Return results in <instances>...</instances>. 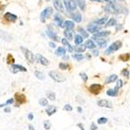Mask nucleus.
Segmentation results:
<instances>
[{
  "instance_id": "f257e3e1",
  "label": "nucleus",
  "mask_w": 130,
  "mask_h": 130,
  "mask_svg": "<svg viewBox=\"0 0 130 130\" xmlns=\"http://www.w3.org/2000/svg\"><path fill=\"white\" fill-rule=\"evenodd\" d=\"M122 6L119 5H117L116 3L114 4H108L104 7V10L108 14H120L123 10H122Z\"/></svg>"
},
{
  "instance_id": "f03ea898",
  "label": "nucleus",
  "mask_w": 130,
  "mask_h": 130,
  "mask_svg": "<svg viewBox=\"0 0 130 130\" xmlns=\"http://www.w3.org/2000/svg\"><path fill=\"white\" fill-rule=\"evenodd\" d=\"M48 76H50L54 81H56V82H57V83H63L66 81V76H64L62 74L58 73L57 71H55V70L50 71V72L48 73Z\"/></svg>"
},
{
  "instance_id": "7ed1b4c3",
  "label": "nucleus",
  "mask_w": 130,
  "mask_h": 130,
  "mask_svg": "<svg viewBox=\"0 0 130 130\" xmlns=\"http://www.w3.org/2000/svg\"><path fill=\"white\" fill-rule=\"evenodd\" d=\"M122 47V42L121 41H116L114 43H112L111 46H109V47L106 50L105 54L106 55H110V54H113L114 52L116 51L119 50Z\"/></svg>"
},
{
  "instance_id": "20e7f679",
  "label": "nucleus",
  "mask_w": 130,
  "mask_h": 130,
  "mask_svg": "<svg viewBox=\"0 0 130 130\" xmlns=\"http://www.w3.org/2000/svg\"><path fill=\"white\" fill-rule=\"evenodd\" d=\"M20 50L22 51L25 59L28 61L29 63H34L35 62V56H34V54L32 53L31 51L28 50L26 47H20Z\"/></svg>"
},
{
  "instance_id": "39448f33",
  "label": "nucleus",
  "mask_w": 130,
  "mask_h": 130,
  "mask_svg": "<svg viewBox=\"0 0 130 130\" xmlns=\"http://www.w3.org/2000/svg\"><path fill=\"white\" fill-rule=\"evenodd\" d=\"M64 6L66 7L67 12L72 13L76 9V2L75 0H64Z\"/></svg>"
},
{
  "instance_id": "423d86ee",
  "label": "nucleus",
  "mask_w": 130,
  "mask_h": 130,
  "mask_svg": "<svg viewBox=\"0 0 130 130\" xmlns=\"http://www.w3.org/2000/svg\"><path fill=\"white\" fill-rule=\"evenodd\" d=\"M52 14H53V8L50 6L46 7L40 14V19H41L42 22H46V20L49 18Z\"/></svg>"
},
{
  "instance_id": "0eeeda50",
  "label": "nucleus",
  "mask_w": 130,
  "mask_h": 130,
  "mask_svg": "<svg viewBox=\"0 0 130 130\" xmlns=\"http://www.w3.org/2000/svg\"><path fill=\"white\" fill-rule=\"evenodd\" d=\"M14 99L16 100V104H17V106L26 103V96L24 94H21V93H16L15 94V98Z\"/></svg>"
},
{
  "instance_id": "6e6552de",
  "label": "nucleus",
  "mask_w": 130,
  "mask_h": 130,
  "mask_svg": "<svg viewBox=\"0 0 130 130\" xmlns=\"http://www.w3.org/2000/svg\"><path fill=\"white\" fill-rule=\"evenodd\" d=\"M10 72L13 74H16L18 72H26V68L23 67L21 65H17V64H12L10 67Z\"/></svg>"
},
{
  "instance_id": "1a4fd4ad",
  "label": "nucleus",
  "mask_w": 130,
  "mask_h": 130,
  "mask_svg": "<svg viewBox=\"0 0 130 130\" xmlns=\"http://www.w3.org/2000/svg\"><path fill=\"white\" fill-rule=\"evenodd\" d=\"M35 60H36L37 62L41 64L42 66H46V67H47L48 65H49V60H48L47 57H43L42 55L40 54H37L35 56Z\"/></svg>"
},
{
  "instance_id": "9d476101",
  "label": "nucleus",
  "mask_w": 130,
  "mask_h": 130,
  "mask_svg": "<svg viewBox=\"0 0 130 130\" xmlns=\"http://www.w3.org/2000/svg\"><path fill=\"white\" fill-rule=\"evenodd\" d=\"M97 106L100 107H106V108H112L113 104L107 99H100L97 101Z\"/></svg>"
},
{
  "instance_id": "9b49d317",
  "label": "nucleus",
  "mask_w": 130,
  "mask_h": 130,
  "mask_svg": "<svg viewBox=\"0 0 130 130\" xmlns=\"http://www.w3.org/2000/svg\"><path fill=\"white\" fill-rule=\"evenodd\" d=\"M100 29H101V25H96L95 22L87 25V31H88L89 33H91V34H95V33H96L97 31H99Z\"/></svg>"
},
{
  "instance_id": "f8f14e48",
  "label": "nucleus",
  "mask_w": 130,
  "mask_h": 130,
  "mask_svg": "<svg viewBox=\"0 0 130 130\" xmlns=\"http://www.w3.org/2000/svg\"><path fill=\"white\" fill-rule=\"evenodd\" d=\"M110 35V32L107 31V30H104V31H97L96 33H95L94 34V35H93V39L94 38H99V37H103L105 38L106 37V36H108V35Z\"/></svg>"
},
{
  "instance_id": "ddd939ff",
  "label": "nucleus",
  "mask_w": 130,
  "mask_h": 130,
  "mask_svg": "<svg viewBox=\"0 0 130 130\" xmlns=\"http://www.w3.org/2000/svg\"><path fill=\"white\" fill-rule=\"evenodd\" d=\"M46 33H47V35H48V37L51 38V39H53L54 41H56V42L60 41V38H59V36H58V35H57L54 31L47 29V30H46Z\"/></svg>"
},
{
  "instance_id": "4468645a",
  "label": "nucleus",
  "mask_w": 130,
  "mask_h": 130,
  "mask_svg": "<svg viewBox=\"0 0 130 130\" xmlns=\"http://www.w3.org/2000/svg\"><path fill=\"white\" fill-rule=\"evenodd\" d=\"M101 89H102V86L101 85H99V84H93V85H91L90 87H89V90H90L93 94H95V95L98 94L99 91H100Z\"/></svg>"
},
{
  "instance_id": "2eb2a0df",
  "label": "nucleus",
  "mask_w": 130,
  "mask_h": 130,
  "mask_svg": "<svg viewBox=\"0 0 130 130\" xmlns=\"http://www.w3.org/2000/svg\"><path fill=\"white\" fill-rule=\"evenodd\" d=\"M54 7L58 12H64V6L61 0H54Z\"/></svg>"
},
{
  "instance_id": "dca6fc26",
  "label": "nucleus",
  "mask_w": 130,
  "mask_h": 130,
  "mask_svg": "<svg viewBox=\"0 0 130 130\" xmlns=\"http://www.w3.org/2000/svg\"><path fill=\"white\" fill-rule=\"evenodd\" d=\"M54 21L55 23L57 24L58 26H60V27H63V18H62V16H60V14H56L55 15V17H54Z\"/></svg>"
},
{
  "instance_id": "f3484780",
  "label": "nucleus",
  "mask_w": 130,
  "mask_h": 130,
  "mask_svg": "<svg viewBox=\"0 0 130 130\" xmlns=\"http://www.w3.org/2000/svg\"><path fill=\"white\" fill-rule=\"evenodd\" d=\"M5 18L7 21H9V22H15V21H16V19H17V16L16 15H14V14H12V13L7 12L5 14Z\"/></svg>"
},
{
  "instance_id": "a211bd4d",
  "label": "nucleus",
  "mask_w": 130,
  "mask_h": 130,
  "mask_svg": "<svg viewBox=\"0 0 130 130\" xmlns=\"http://www.w3.org/2000/svg\"><path fill=\"white\" fill-rule=\"evenodd\" d=\"M94 40L96 41V44L99 47H106V43L107 41L104 39L103 37H99V38H94Z\"/></svg>"
},
{
  "instance_id": "6ab92c4d",
  "label": "nucleus",
  "mask_w": 130,
  "mask_h": 130,
  "mask_svg": "<svg viewBox=\"0 0 130 130\" xmlns=\"http://www.w3.org/2000/svg\"><path fill=\"white\" fill-rule=\"evenodd\" d=\"M57 112V107L54 106H47V107L46 109V113L48 117H51L53 116Z\"/></svg>"
},
{
  "instance_id": "aec40b11",
  "label": "nucleus",
  "mask_w": 130,
  "mask_h": 130,
  "mask_svg": "<svg viewBox=\"0 0 130 130\" xmlns=\"http://www.w3.org/2000/svg\"><path fill=\"white\" fill-rule=\"evenodd\" d=\"M86 46L82 44H80V46L79 45H76L75 47H73V51H75L76 53H84L86 51Z\"/></svg>"
},
{
  "instance_id": "412c9836",
  "label": "nucleus",
  "mask_w": 130,
  "mask_h": 130,
  "mask_svg": "<svg viewBox=\"0 0 130 130\" xmlns=\"http://www.w3.org/2000/svg\"><path fill=\"white\" fill-rule=\"evenodd\" d=\"M71 17H72V19L76 23H80L82 21V16L77 12L72 13V14H71Z\"/></svg>"
},
{
  "instance_id": "4be33fe9",
  "label": "nucleus",
  "mask_w": 130,
  "mask_h": 130,
  "mask_svg": "<svg viewBox=\"0 0 130 130\" xmlns=\"http://www.w3.org/2000/svg\"><path fill=\"white\" fill-rule=\"evenodd\" d=\"M118 90H119V89L116 88V87H114V88H109L107 91H106V95H107L108 96H113V97H115V96L118 95Z\"/></svg>"
},
{
  "instance_id": "5701e85b",
  "label": "nucleus",
  "mask_w": 130,
  "mask_h": 130,
  "mask_svg": "<svg viewBox=\"0 0 130 130\" xmlns=\"http://www.w3.org/2000/svg\"><path fill=\"white\" fill-rule=\"evenodd\" d=\"M118 75H116V74L110 75V76L106 78V84H111V83L116 82V81L118 80Z\"/></svg>"
},
{
  "instance_id": "b1692460",
  "label": "nucleus",
  "mask_w": 130,
  "mask_h": 130,
  "mask_svg": "<svg viewBox=\"0 0 130 130\" xmlns=\"http://www.w3.org/2000/svg\"><path fill=\"white\" fill-rule=\"evenodd\" d=\"M63 27H66V29H72L75 27V24H74L73 21H70V20H67V21H65L63 23Z\"/></svg>"
},
{
  "instance_id": "393cba45",
  "label": "nucleus",
  "mask_w": 130,
  "mask_h": 130,
  "mask_svg": "<svg viewBox=\"0 0 130 130\" xmlns=\"http://www.w3.org/2000/svg\"><path fill=\"white\" fill-rule=\"evenodd\" d=\"M55 53H56L57 57H63V56L67 54V51H66V49L63 47H59L57 48V50H56Z\"/></svg>"
},
{
  "instance_id": "a878e982",
  "label": "nucleus",
  "mask_w": 130,
  "mask_h": 130,
  "mask_svg": "<svg viewBox=\"0 0 130 130\" xmlns=\"http://www.w3.org/2000/svg\"><path fill=\"white\" fill-rule=\"evenodd\" d=\"M61 43H62L64 46H66V47H67L69 53H72V52H73V47H72V46L69 44V42L67 41V38H63V39L61 40Z\"/></svg>"
},
{
  "instance_id": "bb28decb",
  "label": "nucleus",
  "mask_w": 130,
  "mask_h": 130,
  "mask_svg": "<svg viewBox=\"0 0 130 130\" xmlns=\"http://www.w3.org/2000/svg\"><path fill=\"white\" fill-rule=\"evenodd\" d=\"M85 46H86V47L88 48V49H94V48H95V47H96V45L95 44V42L93 41V40H91V39L86 40Z\"/></svg>"
},
{
  "instance_id": "cd10ccee",
  "label": "nucleus",
  "mask_w": 130,
  "mask_h": 130,
  "mask_svg": "<svg viewBox=\"0 0 130 130\" xmlns=\"http://www.w3.org/2000/svg\"><path fill=\"white\" fill-rule=\"evenodd\" d=\"M64 35L66 36L67 40H72L73 39V33H72V31L70 29H66L64 31Z\"/></svg>"
},
{
  "instance_id": "c85d7f7f",
  "label": "nucleus",
  "mask_w": 130,
  "mask_h": 130,
  "mask_svg": "<svg viewBox=\"0 0 130 130\" xmlns=\"http://www.w3.org/2000/svg\"><path fill=\"white\" fill-rule=\"evenodd\" d=\"M0 36L3 38L4 40H6V41H11L12 39H11V36H10L7 33H6V32L4 31H1L0 30Z\"/></svg>"
},
{
  "instance_id": "c756f323",
  "label": "nucleus",
  "mask_w": 130,
  "mask_h": 130,
  "mask_svg": "<svg viewBox=\"0 0 130 130\" xmlns=\"http://www.w3.org/2000/svg\"><path fill=\"white\" fill-rule=\"evenodd\" d=\"M106 21H107V17H106V16H105V17H101V18L95 20V23L96 24V25H103L104 24H106Z\"/></svg>"
},
{
  "instance_id": "7c9ffc66",
  "label": "nucleus",
  "mask_w": 130,
  "mask_h": 130,
  "mask_svg": "<svg viewBox=\"0 0 130 130\" xmlns=\"http://www.w3.org/2000/svg\"><path fill=\"white\" fill-rule=\"evenodd\" d=\"M76 5H78L79 8L83 11L86 9V2L84 0H76Z\"/></svg>"
},
{
  "instance_id": "2f4dec72",
  "label": "nucleus",
  "mask_w": 130,
  "mask_h": 130,
  "mask_svg": "<svg viewBox=\"0 0 130 130\" xmlns=\"http://www.w3.org/2000/svg\"><path fill=\"white\" fill-rule=\"evenodd\" d=\"M78 32L80 33V35L83 38H87L88 37V33L83 28V27H78Z\"/></svg>"
},
{
  "instance_id": "473e14b6",
  "label": "nucleus",
  "mask_w": 130,
  "mask_h": 130,
  "mask_svg": "<svg viewBox=\"0 0 130 130\" xmlns=\"http://www.w3.org/2000/svg\"><path fill=\"white\" fill-rule=\"evenodd\" d=\"M47 99L51 100V101H55L56 100V94L54 92H52V91H47Z\"/></svg>"
},
{
  "instance_id": "72a5a7b5",
  "label": "nucleus",
  "mask_w": 130,
  "mask_h": 130,
  "mask_svg": "<svg viewBox=\"0 0 130 130\" xmlns=\"http://www.w3.org/2000/svg\"><path fill=\"white\" fill-rule=\"evenodd\" d=\"M35 76L36 77V78H38L39 80H44L45 78V76H44V74L42 73L41 71H38V70H35Z\"/></svg>"
},
{
  "instance_id": "f704fd0d",
  "label": "nucleus",
  "mask_w": 130,
  "mask_h": 130,
  "mask_svg": "<svg viewBox=\"0 0 130 130\" xmlns=\"http://www.w3.org/2000/svg\"><path fill=\"white\" fill-rule=\"evenodd\" d=\"M72 57H73L74 59H76L77 61H81L84 59V56H83L81 53H76V54H73L72 55Z\"/></svg>"
},
{
  "instance_id": "c9c22d12",
  "label": "nucleus",
  "mask_w": 130,
  "mask_h": 130,
  "mask_svg": "<svg viewBox=\"0 0 130 130\" xmlns=\"http://www.w3.org/2000/svg\"><path fill=\"white\" fill-rule=\"evenodd\" d=\"M39 105L41 106H48V100L46 97H42V98L39 99Z\"/></svg>"
},
{
  "instance_id": "e433bc0d",
  "label": "nucleus",
  "mask_w": 130,
  "mask_h": 130,
  "mask_svg": "<svg viewBox=\"0 0 130 130\" xmlns=\"http://www.w3.org/2000/svg\"><path fill=\"white\" fill-rule=\"evenodd\" d=\"M83 41H84V38H83L82 36H81V35H76V36H75V44H76V45L82 44Z\"/></svg>"
},
{
  "instance_id": "4c0bfd02",
  "label": "nucleus",
  "mask_w": 130,
  "mask_h": 130,
  "mask_svg": "<svg viewBox=\"0 0 130 130\" xmlns=\"http://www.w3.org/2000/svg\"><path fill=\"white\" fill-rule=\"evenodd\" d=\"M106 26H115V25H118V22H117V20L115 18H111L107 23H106Z\"/></svg>"
},
{
  "instance_id": "58836bf2",
  "label": "nucleus",
  "mask_w": 130,
  "mask_h": 130,
  "mask_svg": "<svg viewBox=\"0 0 130 130\" xmlns=\"http://www.w3.org/2000/svg\"><path fill=\"white\" fill-rule=\"evenodd\" d=\"M106 123H107V118H99L98 119H97V124L98 125H104L106 124Z\"/></svg>"
},
{
  "instance_id": "ea45409f",
  "label": "nucleus",
  "mask_w": 130,
  "mask_h": 130,
  "mask_svg": "<svg viewBox=\"0 0 130 130\" xmlns=\"http://www.w3.org/2000/svg\"><path fill=\"white\" fill-rule=\"evenodd\" d=\"M7 64H9V65H12V64L15 63V58L13 57V56L11 54L7 55Z\"/></svg>"
},
{
  "instance_id": "a19ab883",
  "label": "nucleus",
  "mask_w": 130,
  "mask_h": 130,
  "mask_svg": "<svg viewBox=\"0 0 130 130\" xmlns=\"http://www.w3.org/2000/svg\"><path fill=\"white\" fill-rule=\"evenodd\" d=\"M129 57H130L129 54H124V55H121L120 57H119V59L122 61H127L129 60Z\"/></svg>"
},
{
  "instance_id": "79ce46f5",
  "label": "nucleus",
  "mask_w": 130,
  "mask_h": 130,
  "mask_svg": "<svg viewBox=\"0 0 130 130\" xmlns=\"http://www.w3.org/2000/svg\"><path fill=\"white\" fill-rule=\"evenodd\" d=\"M64 111H67V112H71L73 110V107H72V106L69 105V104H66V105L64 106Z\"/></svg>"
},
{
  "instance_id": "37998d69",
  "label": "nucleus",
  "mask_w": 130,
  "mask_h": 130,
  "mask_svg": "<svg viewBox=\"0 0 130 130\" xmlns=\"http://www.w3.org/2000/svg\"><path fill=\"white\" fill-rule=\"evenodd\" d=\"M69 67V66H68V64L67 63H59V68H60L61 70H67V68Z\"/></svg>"
},
{
  "instance_id": "c03bdc74",
  "label": "nucleus",
  "mask_w": 130,
  "mask_h": 130,
  "mask_svg": "<svg viewBox=\"0 0 130 130\" xmlns=\"http://www.w3.org/2000/svg\"><path fill=\"white\" fill-rule=\"evenodd\" d=\"M44 128L46 130H49L51 128V123L49 120H46L44 122Z\"/></svg>"
},
{
  "instance_id": "a18cd8bd",
  "label": "nucleus",
  "mask_w": 130,
  "mask_h": 130,
  "mask_svg": "<svg viewBox=\"0 0 130 130\" xmlns=\"http://www.w3.org/2000/svg\"><path fill=\"white\" fill-rule=\"evenodd\" d=\"M80 77L82 78L83 82H87V80H88V76H87V75H86V73H80Z\"/></svg>"
},
{
  "instance_id": "49530a36",
  "label": "nucleus",
  "mask_w": 130,
  "mask_h": 130,
  "mask_svg": "<svg viewBox=\"0 0 130 130\" xmlns=\"http://www.w3.org/2000/svg\"><path fill=\"white\" fill-rule=\"evenodd\" d=\"M121 75L126 76L127 78H128V77H129V71H128V69H126V68L123 69L122 70V72H121Z\"/></svg>"
},
{
  "instance_id": "de8ad7c7",
  "label": "nucleus",
  "mask_w": 130,
  "mask_h": 130,
  "mask_svg": "<svg viewBox=\"0 0 130 130\" xmlns=\"http://www.w3.org/2000/svg\"><path fill=\"white\" fill-rule=\"evenodd\" d=\"M122 86H123V81H122L121 79H118V83H117V86H116V88L120 89Z\"/></svg>"
},
{
  "instance_id": "09e8293b",
  "label": "nucleus",
  "mask_w": 130,
  "mask_h": 130,
  "mask_svg": "<svg viewBox=\"0 0 130 130\" xmlns=\"http://www.w3.org/2000/svg\"><path fill=\"white\" fill-rule=\"evenodd\" d=\"M14 102H15V99L14 98H9L7 101L5 103L6 104V106H8V105H12V104H14Z\"/></svg>"
},
{
  "instance_id": "8fccbe9b",
  "label": "nucleus",
  "mask_w": 130,
  "mask_h": 130,
  "mask_svg": "<svg viewBox=\"0 0 130 130\" xmlns=\"http://www.w3.org/2000/svg\"><path fill=\"white\" fill-rule=\"evenodd\" d=\"M90 129L91 130H97V126H96L95 123H92L91 126H90Z\"/></svg>"
},
{
  "instance_id": "3c124183",
  "label": "nucleus",
  "mask_w": 130,
  "mask_h": 130,
  "mask_svg": "<svg viewBox=\"0 0 130 130\" xmlns=\"http://www.w3.org/2000/svg\"><path fill=\"white\" fill-rule=\"evenodd\" d=\"M92 53H93V56H95V57H98V56H99V51L96 50V49H95V48L93 49Z\"/></svg>"
},
{
  "instance_id": "603ef678",
  "label": "nucleus",
  "mask_w": 130,
  "mask_h": 130,
  "mask_svg": "<svg viewBox=\"0 0 130 130\" xmlns=\"http://www.w3.org/2000/svg\"><path fill=\"white\" fill-rule=\"evenodd\" d=\"M103 2H106L107 4H114L116 3V0H102Z\"/></svg>"
},
{
  "instance_id": "864d4df0",
  "label": "nucleus",
  "mask_w": 130,
  "mask_h": 130,
  "mask_svg": "<svg viewBox=\"0 0 130 130\" xmlns=\"http://www.w3.org/2000/svg\"><path fill=\"white\" fill-rule=\"evenodd\" d=\"M27 118H28L29 120H33V119H34V114H33V113H29V114L27 115Z\"/></svg>"
},
{
  "instance_id": "5fc2aeb1",
  "label": "nucleus",
  "mask_w": 130,
  "mask_h": 130,
  "mask_svg": "<svg viewBox=\"0 0 130 130\" xmlns=\"http://www.w3.org/2000/svg\"><path fill=\"white\" fill-rule=\"evenodd\" d=\"M77 127H79L80 130H86L85 129V127H84V125H83L82 123H78V124H77Z\"/></svg>"
},
{
  "instance_id": "6e6d98bb",
  "label": "nucleus",
  "mask_w": 130,
  "mask_h": 130,
  "mask_svg": "<svg viewBox=\"0 0 130 130\" xmlns=\"http://www.w3.org/2000/svg\"><path fill=\"white\" fill-rule=\"evenodd\" d=\"M49 47H50L51 48H56V47H57L56 44H55V43H53V42H50V43H49Z\"/></svg>"
},
{
  "instance_id": "4d7b16f0",
  "label": "nucleus",
  "mask_w": 130,
  "mask_h": 130,
  "mask_svg": "<svg viewBox=\"0 0 130 130\" xmlns=\"http://www.w3.org/2000/svg\"><path fill=\"white\" fill-rule=\"evenodd\" d=\"M4 111H5V113H10V112H11V108L7 106V107H6L4 109Z\"/></svg>"
},
{
  "instance_id": "13d9d810",
  "label": "nucleus",
  "mask_w": 130,
  "mask_h": 130,
  "mask_svg": "<svg viewBox=\"0 0 130 130\" xmlns=\"http://www.w3.org/2000/svg\"><path fill=\"white\" fill-rule=\"evenodd\" d=\"M76 100H77V102H79V103H81V104H82V103H85V100H84V99H82V100H80L79 97H78V95L76 96Z\"/></svg>"
},
{
  "instance_id": "bf43d9fd",
  "label": "nucleus",
  "mask_w": 130,
  "mask_h": 130,
  "mask_svg": "<svg viewBox=\"0 0 130 130\" xmlns=\"http://www.w3.org/2000/svg\"><path fill=\"white\" fill-rule=\"evenodd\" d=\"M76 109H77V112H78V113H82L83 109H82V107H81V106H77V108H76Z\"/></svg>"
},
{
  "instance_id": "052dcab7",
  "label": "nucleus",
  "mask_w": 130,
  "mask_h": 130,
  "mask_svg": "<svg viewBox=\"0 0 130 130\" xmlns=\"http://www.w3.org/2000/svg\"><path fill=\"white\" fill-rule=\"evenodd\" d=\"M28 130H35V127H33L32 125H29V126H28Z\"/></svg>"
},
{
  "instance_id": "680f3d73",
  "label": "nucleus",
  "mask_w": 130,
  "mask_h": 130,
  "mask_svg": "<svg viewBox=\"0 0 130 130\" xmlns=\"http://www.w3.org/2000/svg\"><path fill=\"white\" fill-rule=\"evenodd\" d=\"M63 59L64 60H68V59H69V57L65 55V56H63Z\"/></svg>"
},
{
  "instance_id": "e2e57ef3",
  "label": "nucleus",
  "mask_w": 130,
  "mask_h": 130,
  "mask_svg": "<svg viewBox=\"0 0 130 130\" xmlns=\"http://www.w3.org/2000/svg\"><path fill=\"white\" fill-rule=\"evenodd\" d=\"M92 2H99V3H101V2H103L102 0H91Z\"/></svg>"
},
{
  "instance_id": "0e129e2a",
  "label": "nucleus",
  "mask_w": 130,
  "mask_h": 130,
  "mask_svg": "<svg viewBox=\"0 0 130 130\" xmlns=\"http://www.w3.org/2000/svg\"><path fill=\"white\" fill-rule=\"evenodd\" d=\"M4 106H6V104H1L0 105V107H4Z\"/></svg>"
},
{
  "instance_id": "69168bd1",
  "label": "nucleus",
  "mask_w": 130,
  "mask_h": 130,
  "mask_svg": "<svg viewBox=\"0 0 130 130\" xmlns=\"http://www.w3.org/2000/svg\"><path fill=\"white\" fill-rule=\"evenodd\" d=\"M46 2H49V1H51V0H45Z\"/></svg>"
},
{
  "instance_id": "338daca9",
  "label": "nucleus",
  "mask_w": 130,
  "mask_h": 130,
  "mask_svg": "<svg viewBox=\"0 0 130 130\" xmlns=\"http://www.w3.org/2000/svg\"><path fill=\"white\" fill-rule=\"evenodd\" d=\"M116 1H124V0H116Z\"/></svg>"
}]
</instances>
